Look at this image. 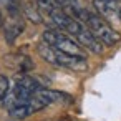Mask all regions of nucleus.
Listing matches in <instances>:
<instances>
[{
	"label": "nucleus",
	"mask_w": 121,
	"mask_h": 121,
	"mask_svg": "<svg viewBox=\"0 0 121 121\" xmlns=\"http://www.w3.org/2000/svg\"><path fill=\"white\" fill-rule=\"evenodd\" d=\"M0 5L4 9H7L9 13H18V5H17V0H0Z\"/></svg>",
	"instance_id": "nucleus-13"
},
{
	"label": "nucleus",
	"mask_w": 121,
	"mask_h": 121,
	"mask_svg": "<svg viewBox=\"0 0 121 121\" xmlns=\"http://www.w3.org/2000/svg\"><path fill=\"white\" fill-rule=\"evenodd\" d=\"M73 37L76 38V43H78L80 47L90 50L91 53H96V55H101V53H103V43H101L83 23L75 30Z\"/></svg>",
	"instance_id": "nucleus-7"
},
{
	"label": "nucleus",
	"mask_w": 121,
	"mask_h": 121,
	"mask_svg": "<svg viewBox=\"0 0 121 121\" xmlns=\"http://www.w3.org/2000/svg\"><path fill=\"white\" fill-rule=\"evenodd\" d=\"M37 5H38V12L47 13L48 17H50V15H52L55 10L61 9V7L58 5V2H56V0H37Z\"/></svg>",
	"instance_id": "nucleus-11"
},
{
	"label": "nucleus",
	"mask_w": 121,
	"mask_h": 121,
	"mask_svg": "<svg viewBox=\"0 0 121 121\" xmlns=\"http://www.w3.org/2000/svg\"><path fill=\"white\" fill-rule=\"evenodd\" d=\"M78 22L83 23L103 45L111 47V45L118 43L119 38H121L119 33H118L106 20H103V18H101L98 13H95V12H90V10L81 9V12H80V15H78Z\"/></svg>",
	"instance_id": "nucleus-1"
},
{
	"label": "nucleus",
	"mask_w": 121,
	"mask_h": 121,
	"mask_svg": "<svg viewBox=\"0 0 121 121\" xmlns=\"http://www.w3.org/2000/svg\"><path fill=\"white\" fill-rule=\"evenodd\" d=\"M9 66H12L13 70L20 71V73H27L28 70L33 68V61L27 56V55H10L5 58Z\"/></svg>",
	"instance_id": "nucleus-10"
},
{
	"label": "nucleus",
	"mask_w": 121,
	"mask_h": 121,
	"mask_svg": "<svg viewBox=\"0 0 121 121\" xmlns=\"http://www.w3.org/2000/svg\"><path fill=\"white\" fill-rule=\"evenodd\" d=\"M38 55L50 65L53 66H60V68H68L73 71H85L88 68L85 56H78V55H68L63 52H58L55 48H52L50 45H47L45 42H42L38 45Z\"/></svg>",
	"instance_id": "nucleus-2"
},
{
	"label": "nucleus",
	"mask_w": 121,
	"mask_h": 121,
	"mask_svg": "<svg viewBox=\"0 0 121 121\" xmlns=\"http://www.w3.org/2000/svg\"><path fill=\"white\" fill-rule=\"evenodd\" d=\"M38 88H40V86H38V83H37L33 78H30V76H22L20 80L15 81L13 88L9 90L7 96L4 98L5 108L10 109V108H13L15 104H20V103L27 101L30 96H33V93H35Z\"/></svg>",
	"instance_id": "nucleus-3"
},
{
	"label": "nucleus",
	"mask_w": 121,
	"mask_h": 121,
	"mask_svg": "<svg viewBox=\"0 0 121 121\" xmlns=\"http://www.w3.org/2000/svg\"><path fill=\"white\" fill-rule=\"evenodd\" d=\"M35 96H38L42 101H45V104H53V103H60V101H65V99H70V96H66L65 93H60V91H55V90H48V88H38L35 93Z\"/></svg>",
	"instance_id": "nucleus-9"
},
{
	"label": "nucleus",
	"mask_w": 121,
	"mask_h": 121,
	"mask_svg": "<svg viewBox=\"0 0 121 121\" xmlns=\"http://www.w3.org/2000/svg\"><path fill=\"white\" fill-rule=\"evenodd\" d=\"M25 28V23L22 20V17L18 13H10V18L5 22V27H4V32H5V40L9 43H13L20 33L23 32Z\"/></svg>",
	"instance_id": "nucleus-8"
},
{
	"label": "nucleus",
	"mask_w": 121,
	"mask_h": 121,
	"mask_svg": "<svg viewBox=\"0 0 121 121\" xmlns=\"http://www.w3.org/2000/svg\"><path fill=\"white\" fill-rule=\"evenodd\" d=\"M96 13L111 27L121 25V4L118 0H93Z\"/></svg>",
	"instance_id": "nucleus-5"
},
{
	"label": "nucleus",
	"mask_w": 121,
	"mask_h": 121,
	"mask_svg": "<svg viewBox=\"0 0 121 121\" xmlns=\"http://www.w3.org/2000/svg\"><path fill=\"white\" fill-rule=\"evenodd\" d=\"M0 28H2V15H0Z\"/></svg>",
	"instance_id": "nucleus-14"
},
{
	"label": "nucleus",
	"mask_w": 121,
	"mask_h": 121,
	"mask_svg": "<svg viewBox=\"0 0 121 121\" xmlns=\"http://www.w3.org/2000/svg\"><path fill=\"white\" fill-rule=\"evenodd\" d=\"M10 90V83H9V78L5 75H0V101H4V98L7 96Z\"/></svg>",
	"instance_id": "nucleus-12"
},
{
	"label": "nucleus",
	"mask_w": 121,
	"mask_h": 121,
	"mask_svg": "<svg viewBox=\"0 0 121 121\" xmlns=\"http://www.w3.org/2000/svg\"><path fill=\"white\" fill-rule=\"evenodd\" d=\"M43 42L47 45H50L52 48L68 53V55H78V56H85L81 47L76 43V40H73L71 37L61 33L60 30H45L43 32Z\"/></svg>",
	"instance_id": "nucleus-4"
},
{
	"label": "nucleus",
	"mask_w": 121,
	"mask_h": 121,
	"mask_svg": "<svg viewBox=\"0 0 121 121\" xmlns=\"http://www.w3.org/2000/svg\"><path fill=\"white\" fill-rule=\"evenodd\" d=\"M43 108H47L45 101H42L38 96L33 95V96H30L27 101H23V103H20V104H15L13 108H10L9 113H10V116L15 118V119H25V118L32 116L33 113L42 111Z\"/></svg>",
	"instance_id": "nucleus-6"
}]
</instances>
